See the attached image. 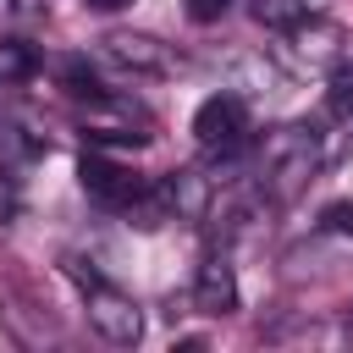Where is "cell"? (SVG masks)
I'll list each match as a JSON object with an SVG mask.
<instances>
[{
  "label": "cell",
  "mask_w": 353,
  "mask_h": 353,
  "mask_svg": "<svg viewBox=\"0 0 353 353\" xmlns=\"http://www.w3.org/2000/svg\"><path fill=\"white\" fill-rule=\"evenodd\" d=\"M287 39V55H292V66L298 72H309V66H325V61H336L342 50V33H336V22H325V17H314V22H298V28H287L281 33Z\"/></svg>",
  "instance_id": "cell-9"
},
{
  "label": "cell",
  "mask_w": 353,
  "mask_h": 353,
  "mask_svg": "<svg viewBox=\"0 0 353 353\" xmlns=\"http://www.w3.org/2000/svg\"><path fill=\"white\" fill-rule=\"evenodd\" d=\"M88 6H94V11H127L132 0H88Z\"/></svg>",
  "instance_id": "cell-16"
},
{
  "label": "cell",
  "mask_w": 353,
  "mask_h": 353,
  "mask_svg": "<svg viewBox=\"0 0 353 353\" xmlns=\"http://www.w3.org/2000/svg\"><path fill=\"white\" fill-rule=\"evenodd\" d=\"M325 116H331V121H353V55H336V61H331V77H325Z\"/></svg>",
  "instance_id": "cell-12"
},
{
  "label": "cell",
  "mask_w": 353,
  "mask_h": 353,
  "mask_svg": "<svg viewBox=\"0 0 353 353\" xmlns=\"http://www.w3.org/2000/svg\"><path fill=\"white\" fill-rule=\"evenodd\" d=\"M193 309L199 314H232L237 309V270L226 265V254H210L193 276Z\"/></svg>",
  "instance_id": "cell-10"
},
{
  "label": "cell",
  "mask_w": 353,
  "mask_h": 353,
  "mask_svg": "<svg viewBox=\"0 0 353 353\" xmlns=\"http://www.w3.org/2000/svg\"><path fill=\"white\" fill-rule=\"evenodd\" d=\"M39 72V50L28 39H0V88H17Z\"/></svg>",
  "instance_id": "cell-13"
},
{
  "label": "cell",
  "mask_w": 353,
  "mask_h": 353,
  "mask_svg": "<svg viewBox=\"0 0 353 353\" xmlns=\"http://www.w3.org/2000/svg\"><path fill=\"white\" fill-rule=\"evenodd\" d=\"M182 11H188L193 22H221V17L232 11V0H182Z\"/></svg>",
  "instance_id": "cell-15"
},
{
  "label": "cell",
  "mask_w": 353,
  "mask_h": 353,
  "mask_svg": "<svg viewBox=\"0 0 353 353\" xmlns=\"http://www.w3.org/2000/svg\"><path fill=\"white\" fill-rule=\"evenodd\" d=\"M44 6H50V0H0V22H17V28H22V22H39Z\"/></svg>",
  "instance_id": "cell-14"
},
{
  "label": "cell",
  "mask_w": 353,
  "mask_h": 353,
  "mask_svg": "<svg viewBox=\"0 0 353 353\" xmlns=\"http://www.w3.org/2000/svg\"><path fill=\"white\" fill-rule=\"evenodd\" d=\"M77 127L88 143L99 149H143L154 138V116L127 99V94H110V88H94V94H77Z\"/></svg>",
  "instance_id": "cell-2"
},
{
  "label": "cell",
  "mask_w": 353,
  "mask_h": 353,
  "mask_svg": "<svg viewBox=\"0 0 353 353\" xmlns=\"http://www.w3.org/2000/svg\"><path fill=\"white\" fill-rule=\"evenodd\" d=\"M342 265H353V204H325L320 221L309 226V237L298 248H287V276H336Z\"/></svg>",
  "instance_id": "cell-3"
},
{
  "label": "cell",
  "mask_w": 353,
  "mask_h": 353,
  "mask_svg": "<svg viewBox=\"0 0 353 353\" xmlns=\"http://www.w3.org/2000/svg\"><path fill=\"white\" fill-rule=\"evenodd\" d=\"M44 154H50L44 127H39L28 110L0 105V176H6V182H22V176H28Z\"/></svg>",
  "instance_id": "cell-7"
},
{
  "label": "cell",
  "mask_w": 353,
  "mask_h": 353,
  "mask_svg": "<svg viewBox=\"0 0 353 353\" xmlns=\"http://www.w3.org/2000/svg\"><path fill=\"white\" fill-rule=\"evenodd\" d=\"M331 160L325 149V132L309 127V121H292V127H276L265 143H259V160H254V176H259V193L270 204H287L292 193H303L314 182V171Z\"/></svg>",
  "instance_id": "cell-1"
},
{
  "label": "cell",
  "mask_w": 353,
  "mask_h": 353,
  "mask_svg": "<svg viewBox=\"0 0 353 353\" xmlns=\"http://www.w3.org/2000/svg\"><path fill=\"white\" fill-rule=\"evenodd\" d=\"M248 132H254V121H248V105H243L237 94H210V99L193 110V138H199L204 154L237 160V154L248 149Z\"/></svg>",
  "instance_id": "cell-5"
},
{
  "label": "cell",
  "mask_w": 353,
  "mask_h": 353,
  "mask_svg": "<svg viewBox=\"0 0 353 353\" xmlns=\"http://www.w3.org/2000/svg\"><path fill=\"white\" fill-rule=\"evenodd\" d=\"M77 281H83V298H88V325H94L110 347H132V342L143 336V309H138L121 287L99 281L94 270H88V276L77 270Z\"/></svg>",
  "instance_id": "cell-6"
},
{
  "label": "cell",
  "mask_w": 353,
  "mask_h": 353,
  "mask_svg": "<svg viewBox=\"0 0 353 353\" xmlns=\"http://www.w3.org/2000/svg\"><path fill=\"white\" fill-rule=\"evenodd\" d=\"M99 44H105V55H110L116 66H127V72H143V77H160V72H171V66H176L171 44H160L154 33H132V28H116V33H105Z\"/></svg>",
  "instance_id": "cell-8"
},
{
  "label": "cell",
  "mask_w": 353,
  "mask_h": 353,
  "mask_svg": "<svg viewBox=\"0 0 353 353\" xmlns=\"http://www.w3.org/2000/svg\"><path fill=\"white\" fill-rule=\"evenodd\" d=\"M325 6H331V0H254V17H259L265 28H276V33H287V28H298V22L325 17Z\"/></svg>",
  "instance_id": "cell-11"
},
{
  "label": "cell",
  "mask_w": 353,
  "mask_h": 353,
  "mask_svg": "<svg viewBox=\"0 0 353 353\" xmlns=\"http://www.w3.org/2000/svg\"><path fill=\"white\" fill-rule=\"evenodd\" d=\"M77 182H83V193L88 199H99L105 210H149V215H165V204H160V188H149L138 171H127L121 160H110V154H83L77 160Z\"/></svg>",
  "instance_id": "cell-4"
}]
</instances>
